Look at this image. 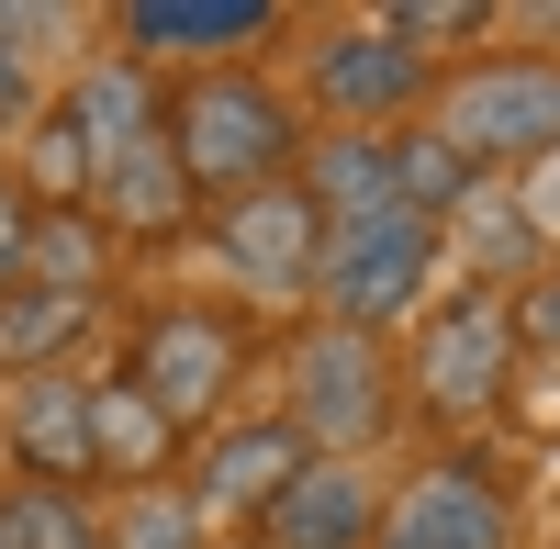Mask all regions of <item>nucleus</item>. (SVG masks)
<instances>
[{"label": "nucleus", "mask_w": 560, "mask_h": 549, "mask_svg": "<svg viewBox=\"0 0 560 549\" xmlns=\"http://www.w3.org/2000/svg\"><path fill=\"white\" fill-rule=\"evenodd\" d=\"M79 337H90V292H0V371L45 382Z\"/></svg>", "instance_id": "nucleus-18"}, {"label": "nucleus", "mask_w": 560, "mask_h": 549, "mask_svg": "<svg viewBox=\"0 0 560 549\" xmlns=\"http://www.w3.org/2000/svg\"><path fill=\"white\" fill-rule=\"evenodd\" d=\"M23 236H34V191L0 168V292H23Z\"/></svg>", "instance_id": "nucleus-25"}, {"label": "nucleus", "mask_w": 560, "mask_h": 549, "mask_svg": "<svg viewBox=\"0 0 560 549\" xmlns=\"http://www.w3.org/2000/svg\"><path fill=\"white\" fill-rule=\"evenodd\" d=\"M213 527L191 516V493H168V482H135L113 493V516H102V549H202Z\"/></svg>", "instance_id": "nucleus-21"}, {"label": "nucleus", "mask_w": 560, "mask_h": 549, "mask_svg": "<svg viewBox=\"0 0 560 549\" xmlns=\"http://www.w3.org/2000/svg\"><path fill=\"white\" fill-rule=\"evenodd\" d=\"M269 549H370L382 538V493H370L359 460H303L292 482H280V505L258 516Z\"/></svg>", "instance_id": "nucleus-13"}, {"label": "nucleus", "mask_w": 560, "mask_h": 549, "mask_svg": "<svg viewBox=\"0 0 560 549\" xmlns=\"http://www.w3.org/2000/svg\"><path fill=\"white\" fill-rule=\"evenodd\" d=\"M370 549H504V493L471 460H427L382 505V538Z\"/></svg>", "instance_id": "nucleus-12"}, {"label": "nucleus", "mask_w": 560, "mask_h": 549, "mask_svg": "<svg viewBox=\"0 0 560 549\" xmlns=\"http://www.w3.org/2000/svg\"><path fill=\"white\" fill-rule=\"evenodd\" d=\"M168 448H179V427L158 416L147 393H124V382H90V460H102V482H168Z\"/></svg>", "instance_id": "nucleus-17"}, {"label": "nucleus", "mask_w": 560, "mask_h": 549, "mask_svg": "<svg viewBox=\"0 0 560 549\" xmlns=\"http://www.w3.org/2000/svg\"><path fill=\"white\" fill-rule=\"evenodd\" d=\"M158 124H168L158 68H135L124 45H113V57H90V68L57 90V113H45V147H57V168L90 191V179H102V168H124V157L147 147Z\"/></svg>", "instance_id": "nucleus-6"}, {"label": "nucleus", "mask_w": 560, "mask_h": 549, "mask_svg": "<svg viewBox=\"0 0 560 549\" xmlns=\"http://www.w3.org/2000/svg\"><path fill=\"white\" fill-rule=\"evenodd\" d=\"M191 179H179V157H168V124L147 135V147H135L124 168H102V179H90V191H79V213L90 224H102V236H135V247H147V236H179V224H191Z\"/></svg>", "instance_id": "nucleus-15"}, {"label": "nucleus", "mask_w": 560, "mask_h": 549, "mask_svg": "<svg viewBox=\"0 0 560 549\" xmlns=\"http://www.w3.org/2000/svg\"><path fill=\"white\" fill-rule=\"evenodd\" d=\"M438 147L459 168L493 157H549L560 147V57H482L438 90Z\"/></svg>", "instance_id": "nucleus-5"}, {"label": "nucleus", "mask_w": 560, "mask_h": 549, "mask_svg": "<svg viewBox=\"0 0 560 549\" xmlns=\"http://www.w3.org/2000/svg\"><path fill=\"white\" fill-rule=\"evenodd\" d=\"M516 337H549V348H560V281H549V292L527 303V326H516Z\"/></svg>", "instance_id": "nucleus-26"}, {"label": "nucleus", "mask_w": 560, "mask_h": 549, "mask_svg": "<svg viewBox=\"0 0 560 549\" xmlns=\"http://www.w3.org/2000/svg\"><path fill=\"white\" fill-rule=\"evenodd\" d=\"M382 23H393V34L415 45V57H427L438 34H482L493 12H482V0H404V12H382Z\"/></svg>", "instance_id": "nucleus-24"}, {"label": "nucleus", "mask_w": 560, "mask_h": 549, "mask_svg": "<svg viewBox=\"0 0 560 549\" xmlns=\"http://www.w3.org/2000/svg\"><path fill=\"white\" fill-rule=\"evenodd\" d=\"M113 34H124V57L135 68H236L247 57V45H269L280 34V12H269V0H124V12H113Z\"/></svg>", "instance_id": "nucleus-11"}, {"label": "nucleus", "mask_w": 560, "mask_h": 549, "mask_svg": "<svg viewBox=\"0 0 560 549\" xmlns=\"http://www.w3.org/2000/svg\"><path fill=\"white\" fill-rule=\"evenodd\" d=\"M314 102L348 113V135H370V124H393L415 102H438V68L393 23H325L314 34Z\"/></svg>", "instance_id": "nucleus-9"}, {"label": "nucleus", "mask_w": 560, "mask_h": 549, "mask_svg": "<svg viewBox=\"0 0 560 549\" xmlns=\"http://www.w3.org/2000/svg\"><path fill=\"white\" fill-rule=\"evenodd\" d=\"M23 34H57V12L0 0V124H34V57H23Z\"/></svg>", "instance_id": "nucleus-23"}, {"label": "nucleus", "mask_w": 560, "mask_h": 549, "mask_svg": "<svg viewBox=\"0 0 560 549\" xmlns=\"http://www.w3.org/2000/svg\"><path fill=\"white\" fill-rule=\"evenodd\" d=\"M102 281V224L79 202H34V236H23V292H90Z\"/></svg>", "instance_id": "nucleus-19"}, {"label": "nucleus", "mask_w": 560, "mask_h": 549, "mask_svg": "<svg viewBox=\"0 0 560 549\" xmlns=\"http://www.w3.org/2000/svg\"><path fill=\"white\" fill-rule=\"evenodd\" d=\"M504 371H516V303L504 292H459L427 314V337H415V382L448 427H471L504 404Z\"/></svg>", "instance_id": "nucleus-7"}, {"label": "nucleus", "mask_w": 560, "mask_h": 549, "mask_svg": "<svg viewBox=\"0 0 560 549\" xmlns=\"http://www.w3.org/2000/svg\"><path fill=\"white\" fill-rule=\"evenodd\" d=\"M303 460H314V448L280 427V416H224V427H202V448H191V471H179V493H191L202 527H224V516H269L280 482H292Z\"/></svg>", "instance_id": "nucleus-10"}, {"label": "nucleus", "mask_w": 560, "mask_h": 549, "mask_svg": "<svg viewBox=\"0 0 560 549\" xmlns=\"http://www.w3.org/2000/svg\"><path fill=\"white\" fill-rule=\"evenodd\" d=\"M303 202L325 224H348V213H382L393 202V135H303Z\"/></svg>", "instance_id": "nucleus-16"}, {"label": "nucleus", "mask_w": 560, "mask_h": 549, "mask_svg": "<svg viewBox=\"0 0 560 549\" xmlns=\"http://www.w3.org/2000/svg\"><path fill=\"white\" fill-rule=\"evenodd\" d=\"M0 549H102V505L68 482H12L0 493Z\"/></svg>", "instance_id": "nucleus-20"}, {"label": "nucleus", "mask_w": 560, "mask_h": 549, "mask_svg": "<svg viewBox=\"0 0 560 549\" xmlns=\"http://www.w3.org/2000/svg\"><path fill=\"white\" fill-rule=\"evenodd\" d=\"M427 281H438V224L415 213V202H382V213L325 224V258H314V303H325V326L382 337V326H404V314L427 303Z\"/></svg>", "instance_id": "nucleus-2"}, {"label": "nucleus", "mask_w": 560, "mask_h": 549, "mask_svg": "<svg viewBox=\"0 0 560 549\" xmlns=\"http://www.w3.org/2000/svg\"><path fill=\"white\" fill-rule=\"evenodd\" d=\"M168 157L191 191L236 202V191H269V179L303 168V113L258 68H202V79L168 90Z\"/></svg>", "instance_id": "nucleus-1"}, {"label": "nucleus", "mask_w": 560, "mask_h": 549, "mask_svg": "<svg viewBox=\"0 0 560 549\" xmlns=\"http://www.w3.org/2000/svg\"><path fill=\"white\" fill-rule=\"evenodd\" d=\"M280 427H292L314 460H359L370 437L393 427V359L359 326H303L280 359Z\"/></svg>", "instance_id": "nucleus-3"}, {"label": "nucleus", "mask_w": 560, "mask_h": 549, "mask_svg": "<svg viewBox=\"0 0 560 549\" xmlns=\"http://www.w3.org/2000/svg\"><path fill=\"white\" fill-rule=\"evenodd\" d=\"M459 191H471V168H459L448 147H438V135H404V147H393V202H415V213H448Z\"/></svg>", "instance_id": "nucleus-22"}, {"label": "nucleus", "mask_w": 560, "mask_h": 549, "mask_svg": "<svg viewBox=\"0 0 560 549\" xmlns=\"http://www.w3.org/2000/svg\"><path fill=\"white\" fill-rule=\"evenodd\" d=\"M0 437H12V482H68V493L102 482V460H90V382H68V371L23 382Z\"/></svg>", "instance_id": "nucleus-14"}, {"label": "nucleus", "mask_w": 560, "mask_h": 549, "mask_svg": "<svg viewBox=\"0 0 560 549\" xmlns=\"http://www.w3.org/2000/svg\"><path fill=\"white\" fill-rule=\"evenodd\" d=\"M213 258L236 269L258 303H303L314 258H325V213L303 202V179H269V191H236L213 213Z\"/></svg>", "instance_id": "nucleus-8"}, {"label": "nucleus", "mask_w": 560, "mask_h": 549, "mask_svg": "<svg viewBox=\"0 0 560 549\" xmlns=\"http://www.w3.org/2000/svg\"><path fill=\"white\" fill-rule=\"evenodd\" d=\"M236 371H247V337L224 326L213 303H158L147 326H135V348H124V393H147L179 437H191V427H224Z\"/></svg>", "instance_id": "nucleus-4"}]
</instances>
